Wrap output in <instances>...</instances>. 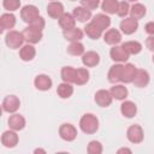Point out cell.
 I'll use <instances>...</instances> for the list:
<instances>
[{
    "instance_id": "6da1fadb",
    "label": "cell",
    "mask_w": 154,
    "mask_h": 154,
    "mask_svg": "<svg viewBox=\"0 0 154 154\" xmlns=\"http://www.w3.org/2000/svg\"><path fill=\"white\" fill-rule=\"evenodd\" d=\"M79 128L84 134H88V135L95 134L99 129V120H97L96 116H94L91 113L83 114L79 120Z\"/></svg>"
},
{
    "instance_id": "7a4b0ae2",
    "label": "cell",
    "mask_w": 154,
    "mask_h": 154,
    "mask_svg": "<svg viewBox=\"0 0 154 154\" xmlns=\"http://www.w3.org/2000/svg\"><path fill=\"white\" fill-rule=\"evenodd\" d=\"M24 41L25 40L23 36V32H19L17 30H8V32L5 36V43L11 49L22 48Z\"/></svg>"
},
{
    "instance_id": "3957f363",
    "label": "cell",
    "mask_w": 154,
    "mask_h": 154,
    "mask_svg": "<svg viewBox=\"0 0 154 154\" xmlns=\"http://www.w3.org/2000/svg\"><path fill=\"white\" fill-rule=\"evenodd\" d=\"M23 36H24V40L25 42L30 43V45H35V43H38L41 40H42V30H38L34 26H30L28 25L24 30H23Z\"/></svg>"
},
{
    "instance_id": "277c9868",
    "label": "cell",
    "mask_w": 154,
    "mask_h": 154,
    "mask_svg": "<svg viewBox=\"0 0 154 154\" xmlns=\"http://www.w3.org/2000/svg\"><path fill=\"white\" fill-rule=\"evenodd\" d=\"M38 17H40V11L34 5H25L20 10V18L28 24H30L32 20H35Z\"/></svg>"
},
{
    "instance_id": "5b68a950",
    "label": "cell",
    "mask_w": 154,
    "mask_h": 154,
    "mask_svg": "<svg viewBox=\"0 0 154 154\" xmlns=\"http://www.w3.org/2000/svg\"><path fill=\"white\" fill-rule=\"evenodd\" d=\"M126 137L128 140L131 142V143H141L143 141V129L138 125V124H134V125H130L126 130Z\"/></svg>"
},
{
    "instance_id": "8992f818",
    "label": "cell",
    "mask_w": 154,
    "mask_h": 154,
    "mask_svg": "<svg viewBox=\"0 0 154 154\" xmlns=\"http://www.w3.org/2000/svg\"><path fill=\"white\" fill-rule=\"evenodd\" d=\"M59 136L64 141L71 142V141L76 140V137H77V129L72 124H69V123L61 124L59 128Z\"/></svg>"
},
{
    "instance_id": "52a82bcc",
    "label": "cell",
    "mask_w": 154,
    "mask_h": 154,
    "mask_svg": "<svg viewBox=\"0 0 154 154\" xmlns=\"http://www.w3.org/2000/svg\"><path fill=\"white\" fill-rule=\"evenodd\" d=\"M95 102L100 106V107H108L112 101H113V96L111 94L109 90L106 89H100L95 93V97H94Z\"/></svg>"
},
{
    "instance_id": "ba28073f",
    "label": "cell",
    "mask_w": 154,
    "mask_h": 154,
    "mask_svg": "<svg viewBox=\"0 0 154 154\" xmlns=\"http://www.w3.org/2000/svg\"><path fill=\"white\" fill-rule=\"evenodd\" d=\"M20 106V101L16 95H7L2 100V109L7 113H16Z\"/></svg>"
},
{
    "instance_id": "9c48e42d",
    "label": "cell",
    "mask_w": 154,
    "mask_h": 154,
    "mask_svg": "<svg viewBox=\"0 0 154 154\" xmlns=\"http://www.w3.org/2000/svg\"><path fill=\"white\" fill-rule=\"evenodd\" d=\"M137 29H138V22H137V19H135L132 17H125L120 22V30L125 35H131Z\"/></svg>"
},
{
    "instance_id": "30bf717a",
    "label": "cell",
    "mask_w": 154,
    "mask_h": 154,
    "mask_svg": "<svg viewBox=\"0 0 154 154\" xmlns=\"http://www.w3.org/2000/svg\"><path fill=\"white\" fill-rule=\"evenodd\" d=\"M123 64L118 63V64H114L109 67L108 70V73H107V78H108V82L109 83H118V82H122V73H123Z\"/></svg>"
},
{
    "instance_id": "8fae6325",
    "label": "cell",
    "mask_w": 154,
    "mask_h": 154,
    "mask_svg": "<svg viewBox=\"0 0 154 154\" xmlns=\"http://www.w3.org/2000/svg\"><path fill=\"white\" fill-rule=\"evenodd\" d=\"M109 55H111V59L116 63H125L129 59V54L125 52V49L122 46H118V45L111 48Z\"/></svg>"
},
{
    "instance_id": "7c38bea8",
    "label": "cell",
    "mask_w": 154,
    "mask_h": 154,
    "mask_svg": "<svg viewBox=\"0 0 154 154\" xmlns=\"http://www.w3.org/2000/svg\"><path fill=\"white\" fill-rule=\"evenodd\" d=\"M1 143L6 148H13L18 143V135L14 130H7L1 135Z\"/></svg>"
},
{
    "instance_id": "4fadbf2b",
    "label": "cell",
    "mask_w": 154,
    "mask_h": 154,
    "mask_svg": "<svg viewBox=\"0 0 154 154\" xmlns=\"http://www.w3.org/2000/svg\"><path fill=\"white\" fill-rule=\"evenodd\" d=\"M47 13L51 18L59 19L65 12H64V6L59 1H51L47 5Z\"/></svg>"
},
{
    "instance_id": "5bb4252c",
    "label": "cell",
    "mask_w": 154,
    "mask_h": 154,
    "mask_svg": "<svg viewBox=\"0 0 154 154\" xmlns=\"http://www.w3.org/2000/svg\"><path fill=\"white\" fill-rule=\"evenodd\" d=\"M34 84H35L36 89L42 90V91H46V90H49V89L52 88L53 82H52V79H51L49 76L42 73V75H37V76L35 77Z\"/></svg>"
},
{
    "instance_id": "9a60e30c",
    "label": "cell",
    "mask_w": 154,
    "mask_h": 154,
    "mask_svg": "<svg viewBox=\"0 0 154 154\" xmlns=\"http://www.w3.org/2000/svg\"><path fill=\"white\" fill-rule=\"evenodd\" d=\"M149 79H150L149 73H148L146 70H143V69H137V72H136V75H135V78H134L132 83H134L137 88H144V87L148 85Z\"/></svg>"
},
{
    "instance_id": "2e32d148",
    "label": "cell",
    "mask_w": 154,
    "mask_h": 154,
    "mask_svg": "<svg viewBox=\"0 0 154 154\" xmlns=\"http://www.w3.org/2000/svg\"><path fill=\"white\" fill-rule=\"evenodd\" d=\"M82 63L87 67H94L100 63V55L94 51L84 52V54L82 55Z\"/></svg>"
},
{
    "instance_id": "e0dca14e",
    "label": "cell",
    "mask_w": 154,
    "mask_h": 154,
    "mask_svg": "<svg viewBox=\"0 0 154 154\" xmlns=\"http://www.w3.org/2000/svg\"><path fill=\"white\" fill-rule=\"evenodd\" d=\"M137 72V67L134 64H125L123 66V73H122V82L123 83H132L135 75Z\"/></svg>"
},
{
    "instance_id": "ac0fdd59",
    "label": "cell",
    "mask_w": 154,
    "mask_h": 154,
    "mask_svg": "<svg viewBox=\"0 0 154 154\" xmlns=\"http://www.w3.org/2000/svg\"><path fill=\"white\" fill-rule=\"evenodd\" d=\"M8 126H10V129H12L14 131L23 130L24 126H25V119H24V117L22 114L13 113L8 118Z\"/></svg>"
},
{
    "instance_id": "d6986e66",
    "label": "cell",
    "mask_w": 154,
    "mask_h": 154,
    "mask_svg": "<svg viewBox=\"0 0 154 154\" xmlns=\"http://www.w3.org/2000/svg\"><path fill=\"white\" fill-rule=\"evenodd\" d=\"M103 41L107 45L116 46L122 41V34L117 29H109L103 34Z\"/></svg>"
},
{
    "instance_id": "ffe728a7",
    "label": "cell",
    "mask_w": 154,
    "mask_h": 154,
    "mask_svg": "<svg viewBox=\"0 0 154 154\" xmlns=\"http://www.w3.org/2000/svg\"><path fill=\"white\" fill-rule=\"evenodd\" d=\"M72 14L76 18V20L82 22V23H84V22H87V20H89L91 18V11L88 10V8H85V7H83V6L75 7Z\"/></svg>"
},
{
    "instance_id": "44dd1931",
    "label": "cell",
    "mask_w": 154,
    "mask_h": 154,
    "mask_svg": "<svg viewBox=\"0 0 154 154\" xmlns=\"http://www.w3.org/2000/svg\"><path fill=\"white\" fill-rule=\"evenodd\" d=\"M35 55H36V49L30 43L22 46V48L19 49V57L23 61H30L35 58Z\"/></svg>"
},
{
    "instance_id": "7402d4cb",
    "label": "cell",
    "mask_w": 154,
    "mask_h": 154,
    "mask_svg": "<svg viewBox=\"0 0 154 154\" xmlns=\"http://www.w3.org/2000/svg\"><path fill=\"white\" fill-rule=\"evenodd\" d=\"M58 20H59V25L63 30H69V29H72L76 26V18L71 13L65 12Z\"/></svg>"
},
{
    "instance_id": "603a6c76",
    "label": "cell",
    "mask_w": 154,
    "mask_h": 154,
    "mask_svg": "<svg viewBox=\"0 0 154 154\" xmlns=\"http://www.w3.org/2000/svg\"><path fill=\"white\" fill-rule=\"evenodd\" d=\"M120 112L125 118H132L137 113V106L132 101H124L120 105Z\"/></svg>"
},
{
    "instance_id": "cb8c5ba5",
    "label": "cell",
    "mask_w": 154,
    "mask_h": 154,
    "mask_svg": "<svg viewBox=\"0 0 154 154\" xmlns=\"http://www.w3.org/2000/svg\"><path fill=\"white\" fill-rule=\"evenodd\" d=\"M16 25V17L12 13H4L0 17L1 30H11Z\"/></svg>"
},
{
    "instance_id": "d4e9b609",
    "label": "cell",
    "mask_w": 154,
    "mask_h": 154,
    "mask_svg": "<svg viewBox=\"0 0 154 154\" xmlns=\"http://www.w3.org/2000/svg\"><path fill=\"white\" fill-rule=\"evenodd\" d=\"M91 22H93L96 26H99L102 31L106 30V29H108L109 25H111V18H109L108 16L103 14V13H99V14L94 16L93 19H91Z\"/></svg>"
},
{
    "instance_id": "484cf974",
    "label": "cell",
    "mask_w": 154,
    "mask_h": 154,
    "mask_svg": "<svg viewBox=\"0 0 154 154\" xmlns=\"http://www.w3.org/2000/svg\"><path fill=\"white\" fill-rule=\"evenodd\" d=\"M64 37L66 41L70 42H76V41H81L83 38V31L79 28H72L69 30H64Z\"/></svg>"
},
{
    "instance_id": "4316f807",
    "label": "cell",
    "mask_w": 154,
    "mask_h": 154,
    "mask_svg": "<svg viewBox=\"0 0 154 154\" xmlns=\"http://www.w3.org/2000/svg\"><path fill=\"white\" fill-rule=\"evenodd\" d=\"M84 32L87 34V36H88L89 38H91V40H97V38L101 37V35H102L103 31H102L99 26H96L93 22H90V23H88V24L84 26Z\"/></svg>"
},
{
    "instance_id": "83f0119b",
    "label": "cell",
    "mask_w": 154,
    "mask_h": 154,
    "mask_svg": "<svg viewBox=\"0 0 154 154\" xmlns=\"http://www.w3.org/2000/svg\"><path fill=\"white\" fill-rule=\"evenodd\" d=\"M109 91H111L113 99H116V100H125L129 94L126 87H124L123 84H114V87H112L109 89Z\"/></svg>"
},
{
    "instance_id": "f1b7e54d",
    "label": "cell",
    "mask_w": 154,
    "mask_h": 154,
    "mask_svg": "<svg viewBox=\"0 0 154 154\" xmlns=\"http://www.w3.org/2000/svg\"><path fill=\"white\" fill-rule=\"evenodd\" d=\"M146 13H147L146 6L142 5V4H140V2H136V4H134L130 7V17H132V18H135L137 20L141 19V18H143L146 16Z\"/></svg>"
},
{
    "instance_id": "f546056e",
    "label": "cell",
    "mask_w": 154,
    "mask_h": 154,
    "mask_svg": "<svg viewBox=\"0 0 154 154\" xmlns=\"http://www.w3.org/2000/svg\"><path fill=\"white\" fill-rule=\"evenodd\" d=\"M122 47L125 49V52L129 54V55H135V54H138L141 51H142V45L137 41H126L122 45Z\"/></svg>"
},
{
    "instance_id": "4dcf8cb0",
    "label": "cell",
    "mask_w": 154,
    "mask_h": 154,
    "mask_svg": "<svg viewBox=\"0 0 154 154\" xmlns=\"http://www.w3.org/2000/svg\"><path fill=\"white\" fill-rule=\"evenodd\" d=\"M57 94L61 97V99H69L72 94H73V87L71 85V83L67 82H63L58 85L57 88Z\"/></svg>"
},
{
    "instance_id": "1f68e13d",
    "label": "cell",
    "mask_w": 154,
    "mask_h": 154,
    "mask_svg": "<svg viewBox=\"0 0 154 154\" xmlns=\"http://www.w3.org/2000/svg\"><path fill=\"white\" fill-rule=\"evenodd\" d=\"M61 79L67 83H75V77H76V69L72 66H64L61 69Z\"/></svg>"
},
{
    "instance_id": "d6a6232c",
    "label": "cell",
    "mask_w": 154,
    "mask_h": 154,
    "mask_svg": "<svg viewBox=\"0 0 154 154\" xmlns=\"http://www.w3.org/2000/svg\"><path fill=\"white\" fill-rule=\"evenodd\" d=\"M89 81V71L87 69H76V77H75V84L83 85Z\"/></svg>"
},
{
    "instance_id": "836d02e7",
    "label": "cell",
    "mask_w": 154,
    "mask_h": 154,
    "mask_svg": "<svg viewBox=\"0 0 154 154\" xmlns=\"http://www.w3.org/2000/svg\"><path fill=\"white\" fill-rule=\"evenodd\" d=\"M118 4H119L118 0H103L101 4V8L103 12H106L108 14H116Z\"/></svg>"
},
{
    "instance_id": "e575fe53",
    "label": "cell",
    "mask_w": 154,
    "mask_h": 154,
    "mask_svg": "<svg viewBox=\"0 0 154 154\" xmlns=\"http://www.w3.org/2000/svg\"><path fill=\"white\" fill-rule=\"evenodd\" d=\"M67 53L71 54V55H73V57L83 55L84 54V46H83V43H81L79 41L71 42L70 46L67 47Z\"/></svg>"
},
{
    "instance_id": "d590c367",
    "label": "cell",
    "mask_w": 154,
    "mask_h": 154,
    "mask_svg": "<svg viewBox=\"0 0 154 154\" xmlns=\"http://www.w3.org/2000/svg\"><path fill=\"white\" fill-rule=\"evenodd\" d=\"M130 13V5L128 1H120L118 4V8H117V16L125 18L128 14Z\"/></svg>"
},
{
    "instance_id": "8d00e7d4",
    "label": "cell",
    "mask_w": 154,
    "mask_h": 154,
    "mask_svg": "<svg viewBox=\"0 0 154 154\" xmlns=\"http://www.w3.org/2000/svg\"><path fill=\"white\" fill-rule=\"evenodd\" d=\"M2 6L5 10L13 12L20 7V0H2Z\"/></svg>"
},
{
    "instance_id": "74e56055",
    "label": "cell",
    "mask_w": 154,
    "mask_h": 154,
    "mask_svg": "<svg viewBox=\"0 0 154 154\" xmlns=\"http://www.w3.org/2000/svg\"><path fill=\"white\" fill-rule=\"evenodd\" d=\"M89 154H101L102 153V144L99 141H90L87 148Z\"/></svg>"
},
{
    "instance_id": "f35d334b",
    "label": "cell",
    "mask_w": 154,
    "mask_h": 154,
    "mask_svg": "<svg viewBox=\"0 0 154 154\" xmlns=\"http://www.w3.org/2000/svg\"><path fill=\"white\" fill-rule=\"evenodd\" d=\"M100 5V0H81V6L93 11V10H96Z\"/></svg>"
},
{
    "instance_id": "ab89813d",
    "label": "cell",
    "mask_w": 154,
    "mask_h": 154,
    "mask_svg": "<svg viewBox=\"0 0 154 154\" xmlns=\"http://www.w3.org/2000/svg\"><path fill=\"white\" fill-rule=\"evenodd\" d=\"M29 25H30V26H34V28H36V29H38V30H43L46 23H45V19H43L42 17H38V18H36L35 20H32Z\"/></svg>"
},
{
    "instance_id": "60d3db41",
    "label": "cell",
    "mask_w": 154,
    "mask_h": 154,
    "mask_svg": "<svg viewBox=\"0 0 154 154\" xmlns=\"http://www.w3.org/2000/svg\"><path fill=\"white\" fill-rule=\"evenodd\" d=\"M144 30H146V32H147L149 36H154V22L147 23L146 26H144Z\"/></svg>"
},
{
    "instance_id": "b9f144b4",
    "label": "cell",
    "mask_w": 154,
    "mask_h": 154,
    "mask_svg": "<svg viewBox=\"0 0 154 154\" xmlns=\"http://www.w3.org/2000/svg\"><path fill=\"white\" fill-rule=\"evenodd\" d=\"M146 47H147L149 51L154 52V36H149V37L146 40Z\"/></svg>"
},
{
    "instance_id": "7bdbcfd3",
    "label": "cell",
    "mask_w": 154,
    "mask_h": 154,
    "mask_svg": "<svg viewBox=\"0 0 154 154\" xmlns=\"http://www.w3.org/2000/svg\"><path fill=\"white\" fill-rule=\"evenodd\" d=\"M117 153L118 154H122V153H131V149H129V148H120V149H118L117 150Z\"/></svg>"
},
{
    "instance_id": "ee69618b",
    "label": "cell",
    "mask_w": 154,
    "mask_h": 154,
    "mask_svg": "<svg viewBox=\"0 0 154 154\" xmlns=\"http://www.w3.org/2000/svg\"><path fill=\"white\" fill-rule=\"evenodd\" d=\"M34 153H43V154H45V153H46V150H45V149H41V148H37V149H35V150H34Z\"/></svg>"
},
{
    "instance_id": "f6af8a7d",
    "label": "cell",
    "mask_w": 154,
    "mask_h": 154,
    "mask_svg": "<svg viewBox=\"0 0 154 154\" xmlns=\"http://www.w3.org/2000/svg\"><path fill=\"white\" fill-rule=\"evenodd\" d=\"M126 1H134V2H135V1H137V0H126Z\"/></svg>"
},
{
    "instance_id": "bcb514c9",
    "label": "cell",
    "mask_w": 154,
    "mask_h": 154,
    "mask_svg": "<svg viewBox=\"0 0 154 154\" xmlns=\"http://www.w3.org/2000/svg\"><path fill=\"white\" fill-rule=\"evenodd\" d=\"M152 60H153V63H154V54H153V58H152Z\"/></svg>"
},
{
    "instance_id": "7dc6e473",
    "label": "cell",
    "mask_w": 154,
    "mask_h": 154,
    "mask_svg": "<svg viewBox=\"0 0 154 154\" xmlns=\"http://www.w3.org/2000/svg\"><path fill=\"white\" fill-rule=\"evenodd\" d=\"M70 1H77V0H70Z\"/></svg>"
},
{
    "instance_id": "c3c4849f",
    "label": "cell",
    "mask_w": 154,
    "mask_h": 154,
    "mask_svg": "<svg viewBox=\"0 0 154 154\" xmlns=\"http://www.w3.org/2000/svg\"><path fill=\"white\" fill-rule=\"evenodd\" d=\"M51 1H57V0H51Z\"/></svg>"
}]
</instances>
